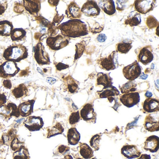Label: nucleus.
<instances>
[{
    "label": "nucleus",
    "instance_id": "obj_1",
    "mask_svg": "<svg viewBox=\"0 0 159 159\" xmlns=\"http://www.w3.org/2000/svg\"><path fill=\"white\" fill-rule=\"evenodd\" d=\"M57 29L60 30L62 35L66 38H78L88 33L85 23L79 19L69 20L58 25Z\"/></svg>",
    "mask_w": 159,
    "mask_h": 159
},
{
    "label": "nucleus",
    "instance_id": "obj_2",
    "mask_svg": "<svg viewBox=\"0 0 159 159\" xmlns=\"http://www.w3.org/2000/svg\"><path fill=\"white\" fill-rule=\"evenodd\" d=\"M28 57V49L22 44H15L9 46L5 49L3 57L8 61L17 63L27 58Z\"/></svg>",
    "mask_w": 159,
    "mask_h": 159
},
{
    "label": "nucleus",
    "instance_id": "obj_3",
    "mask_svg": "<svg viewBox=\"0 0 159 159\" xmlns=\"http://www.w3.org/2000/svg\"><path fill=\"white\" fill-rule=\"evenodd\" d=\"M20 70L16 63L7 61L0 65V77L8 80L14 77Z\"/></svg>",
    "mask_w": 159,
    "mask_h": 159
},
{
    "label": "nucleus",
    "instance_id": "obj_4",
    "mask_svg": "<svg viewBox=\"0 0 159 159\" xmlns=\"http://www.w3.org/2000/svg\"><path fill=\"white\" fill-rule=\"evenodd\" d=\"M34 57L37 63L41 66L51 64L50 56L41 42H39L34 47Z\"/></svg>",
    "mask_w": 159,
    "mask_h": 159
},
{
    "label": "nucleus",
    "instance_id": "obj_5",
    "mask_svg": "<svg viewBox=\"0 0 159 159\" xmlns=\"http://www.w3.org/2000/svg\"><path fill=\"white\" fill-rule=\"evenodd\" d=\"M69 40L66 37L58 35L56 37H49L46 40V44L50 49L58 51L68 45Z\"/></svg>",
    "mask_w": 159,
    "mask_h": 159
},
{
    "label": "nucleus",
    "instance_id": "obj_6",
    "mask_svg": "<svg viewBox=\"0 0 159 159\" xmlns=\"http://www.w3.org/2000/svg\"><path fill=\"white\" fill-rule=\"evenodd\" d=\"M13 116L16 118L20 116L17 106L15 103L10 102L0 107V117L4 120L8 121Z\"/></svg>",
    "mask_w": 159,
    "mask_h": 159
},
{
    "label": "nucleus",
    "instance_id": "obj_7",
    "mask_svg": "<svg viewBox=\"0 0 159 159\" xmlns=\"http://www.w3.org/2000/svg\"><path fill=\"white\" fill-rule=\"evenodd\" d=\"M123 73L127 80L133 81L140 76L141 67L138 62L135 61L133 64L125 67L123 69Z\"/></svg>",
    "mask_w": 159,
    "mask_h": 159
},
{
    "label": "nucleus",
    "instance_id": "obj_8",
    "mask_svg": "<svg viewBox=\"0 0 159 159\" xmlns=\"http://www.w3.org/2000/svg\"><path fill=\"white\" fill-rule=\"evenodd\" d=\"M118 58L116 52L114 51L107 57L99 60L100 67L106 70L115 69L118 66Z\"/></svg>",
    "mask_w": 159,
    "mask_h": 159
},
{
    "label": "nucleus",
    "instance_id": "obj_9",
    "mask_svg": "<svg viewBox=\"0 0 159 159\" xmlns=\"http://www.w3.org/2000/svg\"><path fill=\"white\" fill-rule=\"evenodd\" d=\"M25 126L30 132L39 131L43 127L44 122L41 117L29 116L24 122Z\"/></svg>",
    "mask_w": 159,
    "mask_h": 159
},
{
    "label": "nucleus",
    "instance_id": "obj_10",
    "mask_svg": "<svg viewBox=\"0 0 159 159\" xmlns=\"http://www.w3.org/2000/svg\"><path fill=\"white\" fill-rule=\"evenodd\" d=\"M156 2V1L154 0L135 1L134 3L135 10L139 13L146 14L154 9Z\"/></svg>",
    "mask_w": 159,
    "mask_h": 159
},
{
    "label": "nucleus",
    "instance_id": "obj_11",
    "mask_svg": "<svg viewBox=\"0 0 159 159\" xmlns=\"http://www.w3.org/2000/svg\"><path fill=\"white\" fill-rule=\"evenodd\" d=\"M120 100L125 107L131 108L139 103L140 96L138 93L132 92L120 96Z\"/></svg>",
    "mask_w": 159,
    "mask_h": 159
},
{
    "label": "nucleus",
    "instance_id": "obj_12",
    "mask_svg": "<svg viewBox=\"0 0 159 159\" xmlns=\"http://www.w3.org/2000/svg\"><path fill=\"white\" fill-rule=\"evenodd\" d=\"M80 115L84 120L87 122L95 123L96 122L97 114L92 104H85L81 110Z\"/></svg>",
    "mask_w": 159,
    "mask_h": 159
},
{
    "label": "nucleus",
    "instance_id": "obj_13",
    "mask_svg": "<svg viewBox=\"0 0 159 159\" xmlns=\"http://www.w3.org/2000/svg\"><path fill=\"white\" fill-rule=\"evenodd\" d=\"M81 11L87 16H97L100 13V9L96 2L88 1L84 4Z\"/></svg>",
    "mask_w": 159,
    "mask_h": 159
},
{
    "label": "nucleus",
    "instance_id": "obj_14",
    "mask_svg": "<svg viewBox=\"0 0 159 159\" xmlns=\"http://www.w3.org/2000/svg\"><path fill=\"white\" fill-rule=\"evenodd\" d=\"M121 153L128 159L138 158L141 154L140 151L135 145H126L124 146L121 149Z\"/></svg>",
    "mask_w": 159,
    "mask_h": 159
},
{
    "label": "nucleus",
    "instance_id": "obj_15",
    "mask_svg": "<svg viewBox=\"0 0 159 159\" xmlns=\"http://www.w3.org/2000/svg\"><path fill=\"white\" fill-rule=\"evenodd\" d=\"M35 100H29L21 103L17 107L20 116L23 117H29L33 112Z\"/></svg>",
    "mask_w": 159,
    "mask_h": 159
},
{
    "label": "nucleus",
    "instance_id": "obj_16",
    "mask_svg": "<svg viewBox=\"0 0 159 159\" xmlns=\"http://www.w3.org/2000/svg\"><path fill=\"white\" fill-rule=\"evenodd\" d=\"M159 148V138L155 135H152L147 138L144 143V149L151 152H157Z\"/></svg>",
    "mask_w": 159,
    "mask_h": 159
},
{
    "label": "nucleus",
    "instance_id": "obj_17",
    "mask_svg": "<svg viewBox=\"0 0 159 159\" xmlns=\"http://www.w3.org/2000/svg\"><path fill=\"white\" fill-rule=\"evenodd\" d=\"M151 49L148 46L143 47L141 49L138 57L139 62H141L144 65H147L151 63L153 59Z\"/></svg>",
    "mask_w": 159,
    "mask_h": 159
},
{
    "label": "nucleus",
    "instance_id": "obj_18",
    "mask_svg": "<svg viewBox=\"0 0 159 159\" xmlns=\"http://www.w3.org/2000/svg\"><path fill=\"white\" fill-rule=\"evenodd\" d=\"M66 13L67 18H70V20L80 18L82 16L80 8L75 2H72L68 5Z\"/></svg>",
    "mask_w": 159,
    "mask_h": 159
},
{
    "label": "nucleus",
    "instance_id": "obj_19",
    "mask_svg": "<svg viewBox=\"0 0 159 159\" xmlns=\"http://www.w3.org/2000/svg\"><path fill=\"white\" fill-rule=\"evenodd\" d=\"M23 4L25 10L32 15L38 14L41 9V2L38 0H24Z\"/></svg>",
    "mask_w": 159,
    "mask_h": 159
},
{
    "label": "nucleus",
    "instance_id": "obj_20",
    "mask_svg": "<svg viewBox=\"0 0 159 159\" xmlns=\"http://www.w3.org/2000/svg\"><path fill=\"white\" fill-rule=\"evenodd\" d=\"M143 109L148 113L158 111H159V101L155 98H148L143 103Z\"/></svg>",
    "mask_w": 159,
    "mask_h": 159
},
{
    "label": "nucleus",
    "instance_id": "obj_21",
    "mask_svg": "<svg viewBox=\"0 0 159 159\" xmlns=\"http://www.w3.org/2000/svg\"><path fill=\"white\" fill-rule=\"evenodd\" d=\"M98 6L108 15H112L116 12L115 4L112 0L100 1L98 2Z\"/></svg>",
    "mask_w": 159,
    "mask_h": 159
},
{
    "label": "nucleus",
    "instance_id": "obj_22",
    "mask_svg": "<svg viewBox=\"0 0 159 159\" xmlns=\"http://www.w3.org/2000/svg\"><path fill=\"white\" fill-rule=\"evenodd\" d=\"M97 93L100 98H109L119 95L120 92L116 87L111 85L109 87L103 88L102 91H98Z\"/></svg>",
    "mask_w": 159,
    "mask_h": 159
},
{
    "label": "nucleus",
    "instance_id": "obj_23",
    "mask_svg": "<svg viewBox=\"0 0 159 159\" xmlns=\"http://www.w3.org/2000/svg\"><path fill=\"white\" fill-rule=\"evenodd\" d=\"M67 139L69 144L75 146L80 142V134L76 128L71 127L68 131Z\"/></svg>",
    "mask_w": 159,
    "mask_h": 159
},
{
    "label": "nucleus",
    "instance_id": "obj_24",
    "mask_svg": "<svg viewBox=\"0 0 159 159\" xmlns=\"http://www.w3.org/2000/svg\"><path fill=\"white\" fill-rule=\"evenodd\" d=\"M159 121H156L154 118L150 115L146 117L144 122V127L149 132H153L159 131Z\"/></svg>",
    "mask_w": 159,
    "mask_h": 159
},
{
    "label": "nucleus",
    "instance_id": "obj_25",
    "mask_svg": "<svg viewBox=\"0 0 159 159\" xmlns=\"http://www.w3.org/2000/svg\"><path fill=\"white\" fill-rule=\"evenodd\" d=\"M13 30L12 23L7 20L0 21V36L9 37Z\"/></svg>",
    "mask_w": 159,
    "mask_h": 159
},
{
    "label": "nucleus",
    "instance_id": "obj_26",
    "mask_svg": "<svg viewBox=\"0 0 159 159\" xmlns=\"http://www.w3.org/2000/svg\"><path fill=\"white\" fill-rule=\"evenodd\" d=\"M112 84V79L110 76V73H98L97 75V84L98 85H102L105 87L111 86Z\"/></svg>",
    "mask_w": 159,
    "mask_h": 159
},
{
    "label": "nucleus",
    "instance_id": "obj_27",
    "mask_svg": "<svg viewBox=\"0 0 159 159\" xmlns=\"http://www.w3.org/2000/svg\"><path fill=\"white\" fill-rule=\"evenodd\" d=\"M141 23V16L140 14L135 11L131 12L127 19L125 20V24L129 25L130 26H136Z\"/></svg>",
    "mask_w": 159,
    "mask_h": 159
},
{
    "label": "nucleus",
    "instance_id": "obj_28",
    "mask_svg": "<svg viewBox=\"0 0 159 159\" xmlns=\"http://www.w3.org/2000/svg\"><path fill=\"white\" fill-rule=\"evenodd\" d=\"M80 153L85 159H90L94 156L93 151L92 148L85 143H80Z\"/></svg>",
    "mask_w": 159,
    "mask_h": 159
},
{
    "label": "nucleus",
    "instance_id": "obj_29",
    "mask_svg": "<svg viewBox=\"0 0 159 159\" xmlns=\"http://www.w3.org/2000/svg\"><path fill=\"white\" fill-rule=\"evenodd\" d=\"M11 93L16 98H21L27 95L28 89L25 84H21L12 90Z\"/></svg>",
    "mask_w": 159,
    "mask_h": 159
},
{
    "label": "nucleus",
    "instance_id": "obj_30",
    "mask_svg": "<svg viewBox=\"0 0 159 159\" xmlns=\"http://www.w3.org/2000/svg\"><path fill=\"white\" fill-rule=\"evenodd\" d=\"M26 31L22 28H16L11 33V39L13 41L22 40L26 37Z\"/></svg>",
    "mask_w": 159,
    "mask_h": 159
},
{
    "label": "nucleus",
    "instance_id": "obj_31",
    "mask_svg": "<svg viewBox=\"0 0 159 159\" xmlns=\"http://www.w3.org/2000/svg\"><path fill=\"white\" fill-rule=\"evenodd\" d=\"M64 127L61 123L59 122L57 123L55 125L48 129L47 138H50L52 137L55 136L58 134H61L64 132Z\"/></svg>",
    "mask_w": 159,
    "mask_h": 159
},
{
    "label": "nucleus",
    "instance_id": "obj_32",
    "mask_svg": "<svg viewBox=\"0 0 159 159\" xmlns=\"http://www.w3.org/2000/svg\"><path fill=\"white\" fill-rule=\"evenodd\" d=\"M65 81L67 89L70 93H73L78 92L79 86L77 84V81L71 76H69L68 77H66L65 80Z\"/></svg>",
    "mask_w": 159,
    "mask_h": 159
},
{
    "label": "nucleus",
    "instance_id": "obj_33",
    "mask_svg": "<svg viewBox=\"0 0 159 159\" xmlns=\"http://www.w3.org/2000/svg\"><path fill=\"white\" fill-rule=\"evenodd\" d=\"M13 157V159H30V158L28 150L24 146L14 152Z\"/></svg>",
    "mask_w": 159,
    "mask_h": 159
},
{
    "label": "nucleus",
    "instance_id": "obj_34",
    "mask_svg": "<svg viewBox=\"0 0 159 159\" xmlns=\"http://www.w3.org/2000/svg\"><path fill=\"white\" fill-rule=\"evenodd\" d=\"M16 130L13 128L10 129L7 133L3 134L2 136V139L3 143L7 146H10L13 139L16 137Z\"/></svg>",
    "mask_w": 159,
    "mask_h": 159
},
{
    "label": "nucleus",
    "instance_id": "obj_35",
    "mask_svg": "<svg viewBox=\"0 0 159 159\" xmlns=\"http://www.w3.org/2000/svg\"><path fill=\"white\" fill-rule=\"evenodd\" d=\"M137 84L133 81H129L122 86L120 89L122 93H127L135 92L136 90Z\"/></svg>",
    "mask_w": 159,
    "mask_h": 159
},
{
    "label": "nucleus",
    "instance_id": "obj_36",
    "mask_svg": "<svg viewBox=\"0 0 159 159\" xmlns=\"http://www.w3.org/2000/svg\"><path fill=\"white\" fill-rule=\"evenodd\" d=\"M132 47V43H119L117 44V51L121 53H127Z\"/></svg>",
    "mask_w": 159,
    "mask_h": 159
},
{
    "label": "nucleus",
    "instance_id": "obj_37",
    "mask_svg": "<svg viewBox=\"0 0 159 159\" xmlns=\"http://www.w3.org/2000/svg\"><path fill=\"white\" fill-rule=\"evenodd\" d=\"M100 139H101V135L96 134L94 135L90 140V146L95 151H98L99 149V143H100Z\"/></svg>",
    "mask_w": 159,
    "mask_h": 159
},
{
    "label": "nucleus",
    "instance_id": "obj_38",
    "mask_svg": "<svg viewBox=\"0 0 159 159\" xmlns=\"http://www.w3.org/2000/svg\"><path fill=\"white\" fill-rule=\"evenodd\" d=\"M85 43L83 41L81 43H77L76 44V54L75 56V59L80 58L83 53L85 49Z\"/></svg>",
    "mask_w": 159,
    "mask_h": 159
},
{
    "label": "nucleus",
    "instance_id": "obj_39",
    "mask_svg": "<svg viewBox=\"0 0 159 159\" xmlns=\"http://www.w3.org/2000/svg\"><path fill=\"white\" fill-rule=\"evenodd\" d=\"M146 24L149 29H152L158 26L159 22L157 21V19L154 16H149L147 18Z\"/></svg>",
    "mask_w": 159,
    "mask_h": 159
},
{
    "label": "nucleus",
    "instance_id": "obj_40",
    "mask_svg": "<svg viewBox=\"0 0 159 159\" xmlns=\"http://www.w3.org/2000/svg\"><path fill=\"white\" fill-rule=\"evenodd\" d=\"M80 115L79 111L73 112L69 117V123L71 125H74L80 121Z\"/></svg>",
    "mask_w": 159,
    "mask_h": 159
},
{
    "label": "nucleus",
    "instance_id": "obj_41",
    "mask_svg": "<svg viewBox=\"0 0 159 159\" xmlns=\"http://www.w3.org/2000/svg\"><path fill=\"white\" fill-rule=\"evenodd\" d=\"M24 143L21 142L19 140L18 138L16 137L12 141L11 143V148L13 151L18 150V149L20 148L21 147L24 146Z\"/></svg>",
    "mask_w": 159,
    "mask_h": 159
},
{
    "label": "nucleus",
    "instance_id": "obj_42",
    "mask_svg": "<svg viewBox=\"0 0 159 159\" xmlns=\"http://www.w3.org/2000/svg\"><path fill=\"white\" fill-rule=\"evenodd\" d=\"M70 148L68 146H65V145H60L59 146L57 149L58 152L60 154H64L66 153L68 151L70 150Z\"/></svg>",
    "mask_w": 159,
    "mask_h": 159
},
{
    "label": "nucleus",
    "instance_id": "obj_43",
    "mask_svg": "<svg viewBox=\"0 0 159 159\" xmlns=\"http://www.w3.org/2000/svg\"><path fill=\"white\" fill-rule=\"evenodd\" d=\"M17 4L18 5H16L15 6L14 9V11L17 13H21L23 12L24 11V6L19 3H17Z\"/></svg>",
    "mask_w": 159,
    "mask_h": 159
},
{
    "label": "nucleus",
    "instance_id": "obj_44",
    "mask_svg": "<svg viewBox=\"0 0 159 159\" xmlns=\"http://www.w3.org/2000/svg\"><path fill=\"white\" fill-rule=\"evenodd\" d=\"M8 7V3L7 2L3 3H0V15L5 12Z\"/></svg>",
    "mask_w": 159,
    "mask_h": 159
},
{
    "label": "nucleus",
    "instance_id": "obj_45",
    "mask_svg": "<svg viewBox=\"0 0 159 159\" xmlns=\"http://www.w3.org/2000/svg\"><path fill=\"white\" fill-rule=\"evenodd\" d=\"M2 84H3V86L7 89H11L12 86L11 82L9 79L4 80L2 82Z\"/></svg>",
    "mask_w": 159,
    "mask_h": 159
},
{
    "label": "nucleus",
    "instance_id": "obj_46",
    "mask_svg": "<svg viewBox=\"0 0 159 159\" xmlns=\"http://www.w3.org/2000/svg\"><path fill=\"white\" fill-rule=\"evenodd\" d=\"M57 69L58 70H63L66 69L68 68L69 67L68 65H65L62 63H59L57 64L56 66Z\"/></svg>",
    "mask_w": 159,
    "mask_h": 159
},
{
    "label": "nucleus",
    "instance_id": "obj_47",
    "mask_svg": "<svg viewBox=\"0 0 159 159\" xmlns=\"http://www.w3.org/2000/svg\"><path fill=\"white\" fill-rule=\"evenodd\" d=\"M7 102V97L4 94L0 93V107L5 105Z\"/></svg>",
    "mask_w": 159,
    "mask_h": 159
},
{
    "label": "nucleus",
    "instance_id": "obj_48",
    "mask_svg": "<svg viewBox=\"0 0 159 159\" xmlns=\"http://www.w3.org/2000/svg\"><path fill=\"white\" fill-rule=\"evenodd\" d=\"M107 39V36H106V35L104 34H100L98 36L97 38V39L98 41L99 42H104L106 41V39Z\"/></svg>",
    "mask_w": 159,
    "mask_h": 159
},
{
    "label": "nucleus",
    "instance_id": "obj_49",
    "mask_svg": "<svg viewBox=\"0 0 159 159\" xmlns=\"http://www.w3.org/2000/svg\"><path fill=\"white\" fill-rule=\"evenodd\" d=\"M124 1H117V10L119 11H123L125 8V5L122 4Z\"/></svg>",
    "mask_w": 159,
    "mask_h": 159
},
{
    "label": "nucleus",
    "instance_id": "obj_50",
    "mask_svg": "<svg viewBox=\"0 0 159 159\" xmlns=\"http://www.w3.org/2000/svg\"><path fill=\"white\" fill-rule=\"evenodd\" d=\"M151 156L149 154H142L140 155L138 158H137L136 159H151Z\"/></svg>",
    "mask_w": 159,
    "mask_h": 159
},
{
    "label": "nucleus",
    "instance_id": "obj_51",
    "mask_svg": "<svg viewBox=\"0 0 159 159\" xmlns=\"http://www.w3.org/2000/svg\"><path fill=\"white\" fill-rule=\"evenodd\" d=\"M47 82L50 84H53L56 82V80L52 78H48L47 79Z\"/></svg>",
    "mask_w": 159,
    "mask_h": 159
},
{
    "label": "nucleus",
    "instance_id": "obj_52",
    "mask_svg": "<svg viewBox=\"0 0 159 159\" xmlns=\"http://www.w3.org/2000/svg\"><path fill=\"white\" fill-rule=\"evenodd\" d=\"M48 2H49V3H50V4L51 6H57V4H58L59 1H52V2H50L48 1Z\"/></svg>",
    "mask_w": 159,
    "mask_h": 159
},
{
    "label": "nucleus",
    "instance_id": "obj_53",
    "mask_svg": "<svg viewBox=\"0 0 159 159\" xmlns=\"http://www.w3.org/2000/svg\"><path fill=\"white\" fill-rule=\"evenodd\" d=\"M145 95L146 97L148 98H150L151 97H152V94L149 91H147L145 93Z\"/></svg>",
    "mask_w": 159,
    "mask_h": 159
},
{
    "label": "nucleus",
    "instance_id": "obj_54",
    "mask_svg": "<svg viewBox=\"0 0 159 159\" xmlns=\"http://www.w3.org/2000/svg\"><path fill=\"white\" fill-rule=\"evenodd\" d=\"M140 79H142V80H146L148 78V75H146L144 74V73H141L140 75Z\"/></svg>",
    "mask_w": 159,
    "mask_h": 159
},
{
    "label": "nucleus",
    "instance_id": "obj_55",
    "mask_svg": "<svg viewBox=\"0 0 159 159\" xmlns=\"http://www.w3.org/2000/svg\"><path fill=\"white\" fill-rule=\"evenodd\" d=\"M62 159H73V158L71 155L68 154V155H66V156H65V157H64V158Z\"/></svg>",
    "mask_w": 159,
    "mask_h": 159
},
{
    "label": "nucleus",
    "instance_id": "obj_56",
    "mask_svg": "<svg viewBox=\"0 0 159 159\" xmlns=\"http://www.w3.org/2000/svg\"><path fill=\"white\" fill-rule=\"evenodd\" d=\"M92 159H96V158H92Z\"/></svg>",
    "mask_w": 159,
    "mask_h": 159
},
{
    "label": "nucleus",
    "instance_id": "obj_57",
    "mask_svg": "<svg viewBox=\"0 0 159 159\" xmlns=\"http://www.w3.org/2000/svg\"><path fill=\"white\" fill-rule=\"evenodd\" d=\"M78 159H81V158H78Z\"/></svg>",
    "mask_w": 159,
    "mask_h": 159
}]
</instances>
